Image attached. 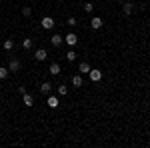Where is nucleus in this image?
I'll return each instance as SVG.
<instances>
[{
	"label": "nucleus",
	"instance_id": "1",
	"mask_svg": "<svg viewBox=\"0 0 150 148\" xmlns=\"http://www.w3.org/2000/svg\"><path fill=\"white\" fill-rule=\"evenodd\" d=\"M40 24H42V28H46V30H52V28H54V18H50V16H44Z\"/></svg>",
	"mask_w": 150,
	"mask_h": 148
},
{
	"label": "nucleus",
	"instance_id": "2",
	"mask_svg": "<svg viewBox=\"0 0 150 148\" xmlns=\"http://www.w3.org/2000/svg\"><path fill=\"white\" fill-rule=\"evenodd\" d=\"M64 42H66V44H70V46H74L76 42H78V36L74 34V32H68V34L64 36Z\"/></svg>",
	"mask_w": 150,
	"mask_h": 148
},
{
	"label": "nucleus",
	"instance_id": "3",
	"mask_svg": "<svg viewBox=\"0 0 150 148\" xmlns=\"http://www.w3.org/2000/svg\"><path fill=\"white\" fill-rule=\"evenodd\" d=\"M88 74H90V80H92V82H100V80H102V72H100V70H96V68H90V72H88Z\"/></svg>",
	"mask_w": 150,
	"mask_h": 148
},
{
	"label": "nucleus",
	"instance_id": "4",
	"mask_svg": "<svg viewBox=\"0 0 150 148\" xmlns=\"http://www.w3.org/2000/svg\"><path fill=\"white\" fill-rule=\"evenodd\" d=\"M34 56H36V60H40V62H42V60H46L48 52H46V50H44V48H38V50H36V52H34Z\"/></svg>",
	"mask_w": 150,
	"mask_h": 148
},
{
	"label": "nucleus",
	"instance_id": "5",
	"mask_svg": "<svg viewBox=\"0 0 150 148\" xmlns=\"http://www.w3.org/2000/svg\"><path fill=\"white\" fill-rule=\"evenodd\" d=\"M8 70H10V72H18V70H20V62H18L16 58H12L10 64H8Z\"/></svg>",
	"mask_w": 150,
	"mask_h": 148
},
{
	"label": "nucleus",
	"instance_id": "6",
	"mask_svg": "<svg viewBox=\"0 0 150 148\" xmlns=\"http://www.w3.org/2000/svg\"><path fill=\"white\" fill-rule=\"evenodd\" d=\"M50 90H52V82H42V84H40V92H42V94H50Z\"/></svg>",
	"mask_w": 150,
	"mask_h": 148
},
{
	"label": "nucleus",
	"instance_id": "7",
	"mask_svg": "<svg viewBox=\"0 0 150 148\" xmlns=\"http://www.w3.org/2000/svg\"><path fill=\"white\" fill-rule=\"evenodd\" d=\"M50 42H52V46H60L62 42H64V36L62 34H54L52 38H50Z\"/></svg>",
	"mask_w": 150,
	"mask_h": 148
},
{
	"label": "nucleus",
	"instance_id": "8",
	"mask_svg": "<svg viewBox=\"0 0 150 148\" xmlns=\"http://www.w3.org/2000/svg\"><path fill=\"white\" fill-rule=\"evenodd\" d=\"M90 26H92L94 30H98V28H102V18H98V16H94L92 20H90Z\"/></svg>",
	"mask_w": 150,
	"mask_h": 148
},
{
	"label": "nucleus",
	"instance_id": "9",
	"mask_svg": "<svg viewBox=\"0 0 150 148\" xmlns=\"http://www.w3.org/2000/svg\"><path fill=\"white\" fill-rule=\"evenodd\" d=\"M22 102H24V106H28V108H30V106L34 104V100H32V96H30V94H26V92H24V94H22Z\"/></svg>",
	"mask_w": 150,
	"mask_h": 148
},
{
	"label": "nucleus",
	"instance_id": "10",
	"mask_svg": "<svg viewBox=\"0 0 150 148\" xmlns=\"http://www.w3.org/2000/svg\"><path fill=\"white\" fill-rule=\"evenodd\" d=\"M72 84H74L76 88H80L82 84H84V80H82V76H80V74H76V76H72Z\"/></svg>",
	"mask_w": 150,
	"mask_h": 148
},
{
	"label": "nucleus",
	"instance_id": "11",
	"mask_svg": "<svg viewBox=\"0 0 150 148\" xmlns=\"http://www.w3.org/2000/svg\"><path fill=\"white\" fill-rule=\"evenodd\" d=\"M50 74H54V76L60 74V64H58V62H52V64H50Z\"/></svg>",
	"mask_w": 150,
	"mask_h": 148
},
{
	"label": "nucleus",
	"instance_id": "12",
	"mask_svg": "<svg viewBox=\"0 0 150 148\" xmlns=\"http://www.w3.org/2000/svg\"><path fill=\"white\" fill-rule=\"evenodd\" d=\"M132 10H134V4H130V2H126V4H124V6H122V12H124V14H132Z\"/></svg>",
	"mask_w": 150,
	"mask_h": 148
},
{
	"label": "nucleus",
	"instance_id": "13",
	"mask_svg": "<svg viewBox=\"0 0 150 148\" xmlns=\"http://www.w3.org/2000/svg\"><path fill=\"white\" fill-rule=\"evenodd\" d=\"M80 74H88V72H90V64H88V62H80Z\"/></svg>",
	"mask_w": 150,
	"mask_h": 148
},
{
	"label": "nucleus",
	"instance_id": "14",
	"mask_svg": "<svg viewBox=\"0 0 150 148\" xmlns=\"http://www.w3.org/2000/svg\"><path fill=\"white\" fill-rule=\"evenodd\" d=\"M48 106H50V108H56L58 106V98L56 96H50V94H48Z\"/></svg>",
	"mask_w": 150,
	"mask_h": 148
},
{
	"label": "nucleus",
	"instance_id": "15",
	"mask_svg": "<svg viewBox=\"0 0 150 148\" xmlns=\"http://www.w3.org/2000/svg\"><path fill=\"white\" fill-rule=\"evenodd\" d=\"M8 72H10V70H8V68H4V66H0V80L8 78Z\"/></svg>",
	"mask_w": 150,
	"mask_h": 148
},
{
	"label": "nucleus",
	"instance_id": "16",
	"mask_svg": "<svg viewBox=\"0 0 150 148\" xmlns=\"http://www.w3.org/2000/svg\"><path fill=\"white\" fill-rule=\"evenodd\" d=\"M58 94H60V96H66V94H68V86H64V84L58 86Z\"/></svg>",
	"mask_w": 150,
	"mask_h": 148
},
{
	"label": "nucleus",
	"instance_id": "17",
	"mask_svg": "<svg viewBox=\"0 0 150 148\" xmlns=\"http://www.w3.org/2000/svg\"><path fill=\"white\" fill-rule=\"evenodd\" d=\"M22 46L26 48V50H30V48H32V40H30V38H24V40H22Z\"/></svg>",
	"mask_w": 150,
	"mask_h": 148
},
{
	"label": "nucleus",
	"instance_id": "18",
	"mask_svg": "<svg viewBox=\"0 0 150 148\" xmlns=\"http://www.w3.org/2000/svg\"><path fill=\"white\" fill-rule=\"evenodd\" d=\"M66 58H68L70 62H74V60H76V52H74V50H68V52H66Z\"/></svg>",
	"mask_w": 150,
	"mask_h": 148
},
{
	"label": "nucleus",
	"instance_id": "19",
	"mask_svg": "<svg viewBox=\"0 0 150 148\" xmlns=\"http://www.w3.org/2000/svg\"><path fill=\"white\" fill-rule=\"evenodd\" d=\"M22 14H24V16H32V8H30V6H24Z\"/></svg>",
	"mask_w": 150,
	"mask_h": 148
},
{
	"label": "nucleus",
	"instance_id": "20",
	"mask_svg": "<svg viewBox=\"0 0 150 148\" xmlns=\"http://www.w3.org/2000/svg\"><path fill=\"white\" fill-rule=\"evenodd\" d=\"M12 46H14L12 40H4V50H12Z\"/></svg>",
	"mask_w": 150,
	"mask_h": 148
},
{
	"label": "nucleus",
	"instance_id": "21",
	"mask_svg": "<svg viewBox=\"0 0 150 148\" xmlns=\"http://www.w3.org/2000/svg\"><path fill=\"white\" fill-rule=\"evenodd\" d=\"M66 24H68V26H76V24H78V20H76L74 16H70V18H68V22H66Z\"/></svg>",
	"mask_w": 150,
	"mask_h": 148
},
{
	"label": "nucleus",
	"instance_id": "22",
	"mask_svg": "<svg viewBox=\"0 0 150 148\" xmlns=\"http://www.w3.org/2000/svg\"><path fill=\"white\" fill-rule=\"evenodd\" d=\"M92 8H94L92 2H86V4H84V10H86V12H92Z\"/></svg>",
	"mask_w": 150,
	"mask_h": 148
}]
</instances>
